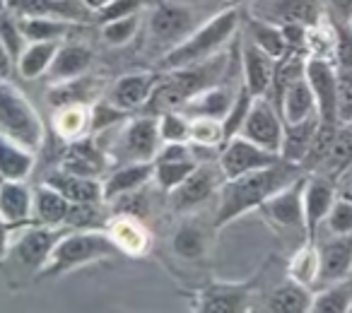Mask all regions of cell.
<instances>
[{
    "mask_svg": "<svg viewBox=\"0 0 352 313\" xmlns=\"http://www.w3.org/2000/svg\"><path fill=\"white\" fill-rule=\"evenodd\" d=\"M304 172L299 164L285 162L280 159L278 164L265 169H256V172L241 174L234 178H225L217 193V212H215V229H222L230 222L239 220L241 215L251 210H258L273 193L292 183Z\"/></svg>",
    "mask_w": 352,
    "mask_h": 313,
    "instance_id": "6da1fadb",
    "label": "cell"
},
{
    "mask_svg": "<svg viewBox=\"0 0 352 313\" xmlns=\"http://www.w3.org/2000/svg\"><path fill=\"white\" fill-rule=\"evenodd\" d=\"M113 255H123L116 241L109 236V231L99 229H75L73 234H63L58 244L54 246L49 260L36 275L39 282L44 279H56L63 275L73 273L85 265L99 263V260L113 258Z\"/></svg>",
    "mask_w": 352,
    "mask_h": 313,
    "instance_id": "7a4b0ae2",
    "label": "cell"
},
{
    "mask_svg": "<svg viewBox=\"0 0 352 313\" xmlns=\"http://www.w3.org/2000/svg\"><path fill=\"white\" fill-rule=\"evenodd\" d=\"M241 25V12L230 8V10L220 12L206 25L196 27L186 39H182L176 46H171L160 60V70H179L188 68V65L203 63V60L212 58L220 54V49L232 41Z\"/></svg>",
    "mask_w": 352,
    "mask_h": 313,
    "instance_id": "3957f363",
    "label": "cell"
},
{
    "mask_svg": "<svg viewBox=\"0 0 352 313\" xmlns=\"http://www.w3.org/2000/svg\"><path fill=\"white\" fill-rule=\"evenodd\" d=\"M0 135L32 152L44 142V123L32 102L8 80H0Z\"/></svg>",
    "mask_w": 352,
    "mask_h": 313,
    "instance_id": "277c9868",
    "label": "cell"
},
{
    "mask_svg": "<svg viewBox=\"0 0 352 313\" xmlns=\"http://www.w3.org/2000/svg\"><path fill=\"white\" fill-rule=\"evenodd\" d=\"M58 227H46L39 224V222H32V224L20 227V234L17 239H10V248H8V258L6 263H15L20 265L22 270L32 275L36 279V275L41 273V268L49 260L54 246L58 244L60 239Z\"/></svg>",
    "mask_w": 352,
    "mask_h": 313,
    "instance_id": "5b68a950",
    "label": "cell"
},
{
    "mask_svg": "<svg viewBox=\"0 0 352 313\" xmlns=\"http://www.w3.org/2000/svg\"><path fill=\"white\" fill-rule=\"evenodd\" d=\"M304 183H307V174L294 178L285 188L268 198L263 205L258 207L261 215L268 220L270 227L278 231H294V234L307 236V222H304Z\"/></svg>",
    "mask_w": 352,
    "mask_h": 313,
    "instance_id": "8992f818",
    "label": "cell"
},
{
    "mask_svg": "<svg viewBox=\"0 0 352 313\" xmlns=\"http://www.w3.org/2000/svg\"><path fill=\"white\" fill-rule=\"evenodd\" d=\"M256 277L246 282H210L193 292L191 308L198 313H241L251 308Z\"/></svg>",
    "mask_w": 352,
    "mask_h": 313,
    "instance_id": "52a82bcc",
    "label": "cell"
},
{
    "mask_svg": "<svg viewBox=\"0 0 352 313\" xmlns=\"http://www.w3.org/2000/svg\"><path fill=\"white\" fill-rule=\"evenodd\" d=\"M162 147L160 126L155 116H140L126 123L116 137V159L128 162H155Z\"/></svg>",
    "mask_w": 352,
    "mask_h": 313,
    "instance_id": "ba28073f",
    "label": "cell"
},
{
    "mask_svg": "<svg viewBox=\"0 0 352 313\" xmlns=\"http://www.w3.org/2000/svg\"><path fill=\"white\" fill-rule=\"evenodd\" d=\"M280 159H283V156H280L278 152L265 150V147L246 140L244 135H234L220 147L217 167L222 169L225 178H234V176H241V174L256 172V169L273 167Z\"/></svg>",
    "mask_w": 352,
    "mask_h": 313,
    "instance_id": "9c48e42d",
    "label": "cell"
},
{
    "mask_svg": "<svg viewBox=\"0 0 352 313\" xmlns=\"http://www.w3.org/2000/svg\"><path fill=\"white\" fill-rule=\"evenodd\" d=\"M222 183H225V174H222L220 167L198 162V167L191 172V176L169 193L171 210L179 212V215L196 210V207H201L203 202H208L212 196L220 193Z\"/></svg>",
    "mask_w": 352,
    "mask_h": 313,
    "instance_id": "30bf717a",
    "label": "cell"
},
{
    "mask_svg": "<svg viewBox=\"0 0 352 313\" xmlns=\"http://www.w3.org/2000/svg\"><path fill=\"white\" fill-rule=\"evenodd\" d=\"M283 130H285V121L280 116L278 106L268 97H256L254 104H251L249 116H246L244 126H241V130L236 135H244L246 140L280 154Z\"/></svg>",
    "mask_w": 352,
    "mask_h": 313,
    "instance_id": "8fae6325",
    "label": "cell"
},
{
    "mask_svg": "<svg viewBox=\"0 0 352 313\" xmlns=\"http://www.w3.org/2000/svg\"><path fill=\"white\" fill-rule=\"evenodd\" d=\"M251 15L273 25H304L316 27L326 17L321 0H254Z\"/></svg>",
    "mask_w": 352,
    "mask_h": 313,
    "instance_id": "7c38bea8",
    "label": "cell"
},
{
    "mask_svg": "<svg viewBox=\"0 0 352 313\" xmlns=\"http://www.w3.org/2000/svg\"><path fill=\"white\" fill-rule=\"evenodd\" d=\"M304 75L309 80V87L316 99V111L323 123H338L336 113V97H338V65L331 58L321 56H307V68Z\"/></svg>",
    "mask_w": 352,
    "mask_h": 313,
    "instance_id": "4fadbf2b",
    "label": "cell"
},
{
    "mask_svg": "<svg viewBox=\"0 0 352 313\" xmlns=\"http://www.w3.org/2000/svg\"><path fill=\"white\" fill-rule=\"evenodd\" d=\"M193 30H196L193 12L176 3H157L150 15V36L157 44L166 46V51L186 39Z\"/></svg>",
    "mask_w": 352,
    "mask_h": 313,
    "instance_id": "5bb4252c",
    "label": "cell"
},
{
    "mask_svg": "<svg viewBox=\"0 0 352 313\" xmlns=\"http://www.w3.org/2000/svg\"><path fill=\"white\" fill-rule=\"evenodd\" d=\"M352 275V231L331 234V239L318 246V279L316 287L350 279Z\"/></svg>",
    "mask_w": 352,
    "mask_h": 313,
    "instance_id": "9a60e30c",
    "label": "cell"
},
{
    "mask_svg": "<svg viewBox=\"0 0 352 313\" xmlns=\"http://www.w3.org/2000/svg\"><path fill=\"white\" fill-rule=\"evenodd\" d=\"M338 196L336 181L321 174H307L304 183V222H307V239L316 241L318 227L326 222L333 200Z\"/></svg>",
    "mask_w": 352,
    "mask_h": 313,
    "instance_id": "2e32d148",
    "label": "cell"
},
{
    "mask_svg": "<svg viewBox=\"0 0 352 313\" xmlns=\"http://www.w3.org/2000/svg\"><path fill=\"white\" fill-rule=\"evenodd\" d=\"M162 73H131L123 75L113 82V87L109 89V102L116 104L123 111H135L140 106H147L152 92H155L157 82H160Z\"/></svg>",
    "mask_w": 352,
    "mask_h": 313,
    "instance_id": "e0dca14e",
    "label": "cell"
},
{
    "mask_svg": "<svg viewBox=\"0 0 352 313\" xmlns=\"http://www.w3.org/2000/svg\"><path fill=\"white\" fill-rule=\"evenodd\" d=\"M0 220L15 229L34 222V191L25 181H0Z\"/></svg>",
    "mask_w": 352,
    "mask_h": 313,
    "instance_id": "ac0fdd59",
    "label": "cell"
},
{
    "mask_svg": "<svg viewBox=\"0 0 352 313\" xmlns=\"http://www.w3.org/2000/svg\"><path fill=\"white\" fill-rule=\"evenodd\" d=\"M275 65H278V60L270 54H265L263 49H258L254 41H246L241 46V75H244V84L251 89L254 97H268Z\"/></svg>",
    "mask_w": 352,
    "mask_h": 313,
    "instance_id": "d6986e66",
    "label": "cell"
},
{
    "mask_svg": "<svg viewBox=\"0 0 352 313\" xmlns=\"http://www.w3.org/2000/svg\"><path fill=\"white\" fill-rule=\"evenodd\" d=\"M155 176V162H128L113 169L102 181L104 186V202H113L116 198L133 193L138 188H145Z\"/></svg>",
    "mask_w": 352,
    "mask_h": 313,
    "instance_id": "ffe728a7",
    "label": "cell"
},
{
    "mask_svg": "<svg viewBox=\"0 0 352 313\" xmlns=\"http://www.w3.org/2000/svg\"><path fill=\"white\" fill-rule=\"evenodd\" d=\"M104 167H107V154L89 137L68 142V150H65L63 159H60V169L89 178H97L104 172Z\"/></svg>",
    "mask_w": 352,
    "mask_h": 313,
    "instance_id": "44dd1931",
    "label": "cell"
},
{
    "mask_svg": "<svg viewBox=\"0 0 352 313\" xmlns=\"http://www.w3.org/2000/svg\"><path fill=\"white\" fill-rule=\"evenodd\" d=\"M44 183L63 193L70 202H104V186L99 178L78 176L58 167L46 176Z\"/></svg>",
    "mask_w": 352,
    "mask_h": 313,
    "instance_id": "7402d4cb",
    "label": "cell"
},
{
    "mask_svg": "<svg viewBox=\"0 0 352 313\" xmlns=\"http://www.w3.org/2000/svg\"><path fill=\"white\" fill-rule=\"evenodd\" d=\"M92 60H94L92 51L85 44H60L58 54H56L54 63H51L49 73H46V78H49L51 84L75 80V78H80V75L89 73Z\"/></svg>",
    "mask_w": 352,
    "mask_h": 313,
    "instance_id": "603a6c76",
    "label": "cell"
},
{
    "mask_svg": "<svg viewBox=\"0 0 352 313\" xmlns=\"http://www.w3.org/2000/svg\"><path fill=\"white\" fill-rule=\"evenodd\" d=\"M107 229L123 255H142L150 248V231L140 222V217L116 215L107 224Z\"/></svg>",
    "mask_w": 352,
    "mask_h": 313,
    "instance_id": "cb8c5ba5",
    "label": "cell"
},
{
    "mask_svg": "<svg viewBox=\"0 0 352 313\" xmlns=\"http://www.w3.org/2000/svg\"><path fill=\"white\" fill-rule=\"evenodd\" d=\"M321 126V118L316 116H309L304 121L297 123H285V130H283V145H280V156H283L285 162H292L302 167L304 156H307L309 147H311L314 137H316V130Z\"/></svg>",
    "mask_w": 352,
    "mask_h": 313,
    "instance_id": "d4e9b609",
    "label": "cell"
},
{
    "mask_svg": "<svg viewBox=\"0 0 352 313\" xmlns=\"http://www.w3.org/2000/svg\"><path fill=\"white\" fill-rule=\"evenodd\" d=\"M314 292L307 284H299L287 277V282L278 284L265 299V311L270 313H311Z\"/></svg>",
    "mask_w": 352,
    "mask_h": 313,
    "instance_id": "484cf974",
    "label": "cell"
},
{
    "mask_svg": "<svg viewBox=\"0 0 352 313\" xmlns=\"http://www.w3.org/2000/svg\"><path fill=\"white\" fill-rule=\"evenodd\" d=\"M278 111L285 123H297L309 116H316L318 113L316 99H314V92H311V87H309L307 75L297 78L287 89H285L283 97H280Z\"/></svg>",
    "mask_w": 352,
    "mask_h": 313,
    "instance_id": "4316f807",
    "label": "cell"
},
{
    "mask_svg": "<svg viewBox=\"0 0 352 313\" xmlns=\"http://www.w3.org/2000/svg\"><path fill=\"white\" fill-rule=\"evenodd\" d=\"M350 167H352V126H338L321 167L314 174H321V176H328L338 183Z\"/></svg>",
    "mask_w": 352,
    "mask_h": 313,
    "instance_id": "83f0119b",
    "label": "cell"
},
{
    "mask_svg": "<svg viewBox=\"0 0 352 313\" xmlns=\"http://www.w3.org/2000/svg\"><path fill=\"white\" fill-rule=\"evenodd\" d=\"M34 162V152L0 135V181H27Z\"/></svg>",
    "mask_w": 352,
    "mask_h": 313,
    "instance_id": "f1b7e54d",
    "label": "cell"
},
{
    "mask_svg": "<svg viewBox=\"0 0 352 313\" xmlns=\"http://www.w3.org/2000/svg\"><path fill=\"white\" fill-rule=\"evenodd\" d=\"M17 27L25 41H63L80 25L65 17H17Z\"/></svg>",
    "mask_w": 352,
    "mask_h": 313,
    "instance_id": "f546056e",
    "label": "cell"
},
{
    "mask_svg": "<svg viewBox=\"0 0 352 313\" xmlns=\"http://www.w3.org/2000/svg\"><path fill=\"white\" fill-rule=\"evenodd\" d=\"M54 128L65 142L80 140L92 132V106L89 104H70L54 113Z\"/></svg>",
    "mask_w": 352,
    "mask_h": 313,
    "instance_id": "4dcf8cb0",
    "label": "cell"
},
{
    "mask_svg": "<svg viewBox=\"0 0 352 313\" xmlns=\"http://www.w3.org/2000/svg\"><path fill=\"white\" fill-rule=\"evenodd\" d=\"M73 202L51 186H39L34 191V222L46 227H63Z\"/></svg>",
    "mask_w": 352,
    "mask_h": 313,
    "instance_id": "1f68e13d",
    "label": "cell"
},
{
    "mask_svg": "<svg viewBox=\"0 0 352 313\" xmlns=\"http://www.w3.org/2000/svg\"><path fill=\"white\" fill-rule=\"evenodd\" d=\"M60 41H27L25 51L17 58V70L22 78L36 80L49 73L56 54H58Z\"/></svg>",
    "mask_w": 352,
    "mask_h": 313,
    "instance_id": "d6a6232c",
    "label": "cell"
},
{
    "mask_svg": "<svg viewBox=\"0 0 352 313\" xmlns=\"http://www.w3.org/2000/svg\"><path fill=\"white\" fill-rule=\"evenodd\" d=\"M246 25V34H249V41H254L258 49H263L265 54H270L275 60H280L285 54H287V44H285V34L283 27L273 25L268 20H261V17L246 12L244 17Z\"/></svg>",
    "mask_w": 352,
    "mask_h": 313,
    "instance_id": "836d02e7",
    "label": "cell"
},
{
    "mask_svg": "<svg viewBox=\"0 0 352 313\" xmlns=\"http://www.w3.org/2000/svg\"><path fill=\"white\" fill-rule=\"evenodd\" d=\"M232 102H234V97H232L230 92H227L225 87H220V84H212V87L203 89V92H198L196 97H191L186 104H184L182 111L186 113L188 118L193 116H210V118H225L227 111H230Z\"/></svg>",
    "mask_w": 352,
    "mask_h": 313,
    "instance_id": "e575fe53",
    "label": "cell"
},
{
    "mask_svg": "<svg viewBox=\"0 0 352 313\" xmlns=\"http://www.w3.org/2000/svg\"><path fill=\"white\" fill-rule=\"evenodd\" d=\"M15 17H65L75 20L85 5L80 3H54V0H3Z\"/></svg>",
    "mask_w": 352,
    "mask_h": 313,
    "instance_id": "d590c367",
    "label": "cell"
},
{
    "mask_svg": "<svg viewBox=\"0 0 352 313\" xmlns=\"http://www.w3.org/2000/svg\"><path fill=\"white\" fill-rule=\"evenodd\" d=\"M94 94H97V80L89 75H80L75 80L51 84V89L46 92V102L54 108H60L70 104H89Z\"/></svg>",
    "mask_w": 352,
    "mask_h": 313,
    "instance_id": "8d00e7d4",
    "label": "cell"
},
{
    "mask_svg": "<svg viewBox=\"0 0 352 313\" xmlns=\"http://www.w3.org/2000/svg\"><path fill=\"white\" fill-rule=\"evenodd\" d=\"M352 311V282H333L326 287H318L314 292L311 313H350Z\"/></svg>",
    "mask_w": 352,
    "mask_h": 313,
    "instance_id": "74e56055",
    "label": "cell"
},
{
    "mask_svg": "<svg viewBox=\"0 0 352 313\" xmlns=\"http://www.w3.org/2000/svg\"><path fill=\"white\" fill-rule=\"evenodd\" d=\"M287 277L307 287H316L318 279V246L316 241L304 239L287 263Z\"/></svg>",
    "mask_w": 352,
    "mask_h": 313,
    "instance_id": "f35d334b",
    "label": "cell"
},
{
    "mask_svg": "<svg viewBox=\"0 0 352 313\" xmlns=\"http://www.w3.org/2000/svg\"><path fill=\"white\" fill-rule=\"evenodd\" d=\"M198 167L196 156H188V159H171V162H155V186L164 193H171L176 186H182L191 172Z\"/></svg>",
    "mask_w": 352,
    "mask_h": 313,
    "instance_id": "ab89813d",
    "label": "cell"
},
{
    "mask_svg": "<svg viewBox=\"0 0 352 313\" xmlns=\"http://www.w3.org/2000/svg\"><path fill=\"white\" fill-rule=\"evenodd\" d=\"M171 248L184 260L203 258V253H206V248H208L206 231L198 224H182L174 231V236H171Z\"/></svg>",
    "mask_w": 352,
    "mask_h": 313,
    "instance_id": "60d3db41",
    "label": "cell"
},
{
    "mask_svg": "<svg viewBox=\"0 0 352 313\" xmlns=\"http://www.w3.org/2000/svg\"><path fill=\"white\" fill-rule=\"evenodd\" d=\"M157 126H160L162 142H188L191 137V118L182 108L157 113Z\"/></svg>",
    "mask_w": 352,
    "mask_h": 313,
    "instance_id": "b9f144b4",
    "label": "cell"
},
{
    "mask_svg": "<svg viewBox=\"0 0 352 313\" xmlns=\"http://www.w3.org/2000/svg\"><path fill=\"white\" fill-rule=\"evenodd\" d=\"M188 142L196 147H222L225 145V128H222V121L220 118H210V116H193Z\"/></svg>",
    "mask_w": 352,
    "mask_h": 313,
    "instance_id": "7bdbcfd3",
    "label": "cell"
},
{
    "mask_svg": "<svg viewBox=\"0 0 352 313\" xmlns=\"http://www.w3.org/2000/svg\"><path fill=\"white\" fill-rule=\"evenodd\" d=\"M254 99L256 97L251 94V89L241 82V87L236 89V94H234V102H232L230 111H227V116L222 118V128H225V142L230 140V137H234L236 132L241 130V126H244L246 116H249V111H251V104H254Z\"/></svg>",
    "mask_w": 352,
    "mask_h": 313,
    "instance_id": "ee69618b",
    "label": "cell"
},
{
    "mask_svg": "<svg viewBox=\"0 0 352 313\" xmlns=\"http://www.w3.org/2000/svg\"><path fill=\"white\" fill-rule=\"evenodd\" d=\"M323 224H326L328 234H333V236L350 234L352 231V193L350 191H345V188L338 191L336 200H333V207Z\"/></svg>",
    "mask_w": 352,
    "mask_h": 313,
    "instance_id": "f6af8a7d",
    "label": "cell"
},
{
    "mask_svg": "<svg viewBox=\"0 0 352 313\" xmlns=\"http://www.w3.org/2000/svg\"><path fill=\"white\" fill-rule=\"evenodd\" d=\"M102 205L104 202H73L65 227H70V229H97L102 224H109Z\"/></svg>",
    "mask_w": 352,
    "mask_h": 313,
    "instance_id": "bcb514c9",
    "label": "cell"
},
{
    "mask_svg": "<svg viewBox=\"0 0 352 313\" xmlns=\"http://www.w3.org/2000/svg\"><path fill=\"white\" fill-rule=\"evenodd\" d=\"M102 27V39L109 46H126L128 41H133V36L138 34V27H140V12L135 15L121 17V20H111Z\"/></svg>",
    "mask_w": 352,
    "mask_h": 313,
    "instance_id": "7dc6e473",
    "label": "cell"
},
{
    "mask_svg": "<svg viewBox=\"0 0 352 313\" xmlns=\"http://www.w3.org/2000/svg\"><path fill=\"white\" fill-rule=\"evenodd\" d=\"M0 39H3V44L10 49L12 58H20V54L25 51V36H22L20 27H17V17L12 15L10 10H8L6 5L0 8Z\"/></svg>",
    "mask_w": 352,
    "mask_h": 313,
    "instance_id": "c3c4849f",
    "label": "cell"
},
{
    "mask_svg": "<svg viewBox=\"0 0 352 313\" xmlns=\"http://www.w3.org/2000/svg\"><path fill=\"white\" fill-rule=\"evenodd\" d=\"M336 113L340 126L352 123V70L338 68V97H336Z\"/></svg>",
    "mask_w": 352,
    "mask_h": 313,
    "instance_id": "681fc988",
    "label": "cell"
},
{
    "mask_svg": "<svg viewBox=\"0 0 352 313\" xmlns=\"http://www.w3.org/2000/svg\"><path fill=\"white\" fill-rule=\"evenodd\" d=\"M142 5H145V0H109V3L99 5L97 10H92V12H97V15H94L97 25H107V22H111V20L135 15V12L142 10Z\"/></svg>",
    "mask_w": 352,
    "mask_h": 313,
    "instance_id": "f907efd6",
    "label": "cell"
},
{
    "mask_svg": "<svg viewBox=\"0 0 352 313\" xmlns=\"http://www.w3.org/2000/svg\"><path fill=\"white\" fill-rule=\"evenodd\" d=\"M333 32H336L333 60L338 68L352 70V22H333Z\"/></svg>",
    "mask_w": 352,
    "mask_h": 313,
    "instance_id": "816d5d0a",
    "label": "cell"
},
{
    "mask_svg": "<svg viewBox=\"0 0 352 313\" xmlns=\"http://www.w3.org/2000/svg\"><path fill=\"white\" fill-rule=\"evenodd\" d=\"M128 116V111L118 108L116 104H111L109 99L92 104V132H102L107 128H113V123L123 121Z\"/></svg>",
    "mask_w": 352,
    "mask_h": 313,
    "instance_id": "f5cc1de1",
    "label": "cell"
},
{
    "mask_svg": "<svg viewBox=\"0 0 352 313\" xmlns=\"http://www.w3.org/2000/svg\"><path fill=\"white\" fill-rule=\"evenodd\" d=\"M321 5L331 22H352V0H321Z\"/></svg>",
    "mask_w": 352,
    "mask_h": 313,
    "instance_id": "db71d44e",
    "label": "cell"
},
{
    "mask_svg": "<svg viewBox=\"0 0 352 313\" xmlns=\"http://www.w3.org/2000/svg\"><path fill=\"white\" fill-rule=\"evenodd\" d=\"M17 231L15 227H10L8 222L0 220V270L6 265V258H8V248H10V234Z\"/></svg>",
    "mask_w": 352,
    "mask_h": 313,
    "instance_id": "11a10c76",
    "label": "cell"
},
{
    "mask_svg": "<svg viewBox=\"0 0 352 313\" xmlns=\"http://www.w3.org/2000/svg\"><path fill=\"white\" fill-rule=\"evenodd\" d=\"M12 63H15V58H12L10 49H8V46L3 44V39H0V80H8V78H10Z\"/></svg>",
    "mask_w": 352,
    "mask_h": 313,
    "instance_id": "9f6ffc18",
    "label": "cell"
},
{
    "mask_svg": "<svg viewBox=\"0 0 352 313\" xmlns=\"http://www.w3.org/2000/svg\"><path fill=\"white\" fill-rule=\"evenodd\" d=\"M104 3H109V0H89L87 8H89V10H97V8H99V5H104Z\"/></svg>",
    "mask_w": 352,
    "mask_h": 313,
    "instance_id": "6f0895ef",
    "label": "cell"
},
{
    "mask_svg": "<svg viewBox=\"0 0 352 313\" xmlns=\"http://www.w3.org/2000/svg\"><path fill=\"white\" fill-rule=\"evenodd\" d=\"M342 176H350V183H347V186H345V191H350V193H352V167L347 169V172L342 174Z\"/></svg>",
    "mask_w": 352,
    "mask_h": 313,
    "instance_id": "680465c9",
    "label": "cell"
},
{
    "mask_svg": "<svg viewBox=\"0 0 352 313\" xmlns=\"http://www.w3.org/2000/svg\"><path fill=\"white\" fill-rule=\"evenodd\" d=\"M225 3H230V5H236V3H241V0H225Z\"/></svg>",
    "mask_w": 352,
    "mask_h": 313,
    "instance_id": "91938a15",
    "label": "cell"
},
{
    "mask_svg": "<svg viewBox=\"0 0 352 313\" xmlns=\"http://www.w3.org/2000/svg\"><path fill=\"white\" fill-rule=\"evenodd\" d=\"M54 3H75V0H54Z\"/></svg>",
    "mask_w": 352,
    "mask_h": 313,
    "instance_id": "94428289",
    "label": "cell"
},
{
    "mask_svg": "<svg viewBox=\"0 0 352 313\" xmlns=\"http://www.w3.org/2000/svg\"><path fill=\"white\" fill-rule=\"evenodd\" d=\"M350 282H352V275H350Z\"/></svg>",
    "mask_w": 352,
    "mask_h": 313,
    "instance_id": "6125c7cd",
    "label": "cell"
},
{
    "mask_svg": "<svg viewBox=\"0 0 352 313\" xmlns=\"http://www.w3.org/2000/svg\"><path fill=\"white\" fill-rule=\"evenodd\" d=\"M350 126H352V123H350Z\"/></svg>",
    "mask_w": 352,
    "mask_h": 313,
    "instance_id": "be15d7a7",
    "label": "cell"
}]
</instances>
